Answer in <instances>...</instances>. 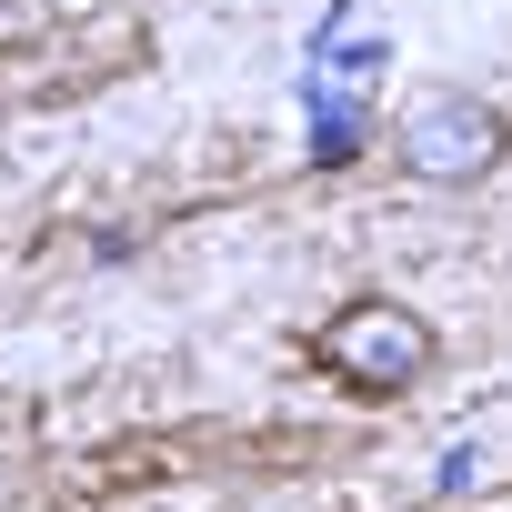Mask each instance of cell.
<instances>
[{"label": "cell", "mask_w": 512, "mask_h": 512, "mask_svg": "<svg viewBox=\"0 0 512 512\" xmlns=\"http://www.w3.org/2000/svg\"><path fill=\"white\" fill-rule=\"evenodd\" d=\"M502 161V121L482 111V101H432V111H412V131H402V171L412 181H432V191H462V181H482Z\"/></svg>", "instance_id": "obj_3"}, {"label": "cell", "mask_w": 512, "mask_h": 512, "mask_svg": "<svg viewBox=\"0 0 512 512\" xmlns=\"http://www.w3.org/2000/svg\"><path fill=\"white\" fill-rule=\"evenodd\" d=\"M382 71H392V31L362 21V0H332L312 21V51H302V121H312V161L322 171L362 161V121H372Z\"/></svg>", "instance_id": "obj_1"}, {"label": "cell", "mask_w": 512, "mask_h": 512, "mask_svg": "<svg viewBox=\"0 0 512 512\" xmlns=\"http://www.w3.org/2000/svg\"><path fill=\"white\" fill-rule=\"evenodd\" d=\"M312 362L342 382V392H412L432 372V322L402 312V302H342L322 332H312Z\"/></svg>", "instance_id": "obj_2"}]
</instances>
